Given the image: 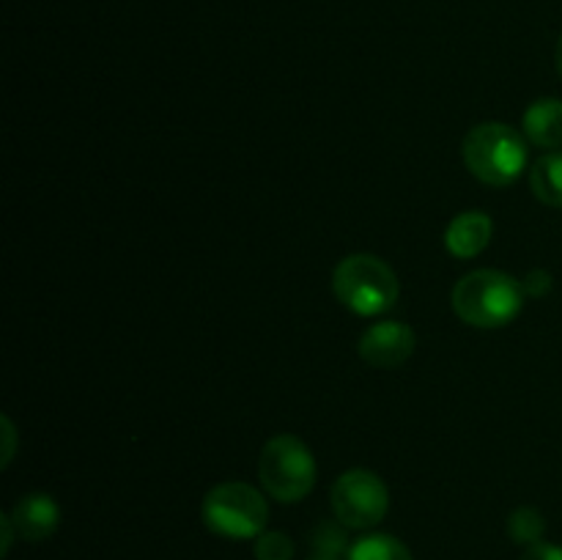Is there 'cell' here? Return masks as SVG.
I'll list each match as a JSON object with an SVG mask.
<instances>
[{"instance_id":"obj_1","label":"cell","mask_w":562,"mask_h":560,"mask_svg":"<svg viewBox=\"0 0 562 560\" xmlns=\"http://www.w3.org/2000/svg\"><path fill=\"white\" fill-rule=\"evenodd\" d=\"M525 285L503 269H475L467 272L450 291L453 313L477 329L508 327L525 307Z\"/></svg>"},{"instance_id":"obj_2","label":"cell","mask_w":562,"mask_h":560,"mask_svg":"<svg viewBox=\"0 0 562 560\" xmlns=\"http://www.w3.org/2000/svg\"><path fill=\"white\" fill-rule=\"evenodd\" d=\"M461 159L477 181L488 187H508L527 170L530 148L525 132L503 121H483L464 135Z\"/></svg>"},{"instance_id":"obj_3","label":"cell","mask_w":562,"mask_h":560,"mask_svg":"<svg viewBox=\"0 0 562 560\" xmlns=\"http://www.w3.org/2000/svg\"><path fill=\"white\" fill-rule=\"evenodd\" d=\"M333 291L346 311L357 316H379L401 296L395 269L373 253H351L333 272Z\"/></svg>"},{"instance_id":"obj_4","label":"cell","mask_w":562,"mask_h":560,"mask_svg":"<svg viewBox=\"0 0 562 560\" xmlns=\"http://www.w3.org/2000/svg\"><path fill=\"white\" fill-rule=\"evenodd\" d=\"M313 450L294 434H274L258 456V481L278 503H300L316 486Z\"/></svg>"},{"instance_id":"obj_5","label":"cell","mask_w":562,"mask_h":560,"mask_svg":"<svg viewBox=\"0 0 562 560\" xmlns=\"http://www.w3.org/2000/svg\"><path fill=\"white\" fill-rule=\"evenodd\" d=\"M201 516L203 525L214 536L234 538V541H245V538L256 541L267 530L269 505L263 494L250 483L225 481L209 489L201 503Z\"/></svg>"},{"instance_id":"obj_6","label":"cell","mask_w":562,"mask_h":560,"mask_svg":"<svg viewBox=\"0 0 562 560\" xmlns=\"http://www.w3.org/2000/svg\"><path fill=\"white\" fill-rule=\"evenodd\" d=\"M335 519L349 530H371L387 516L390 508V489L376 472L346 470L344 475L335 478L333 492H329Z\"/></svg>"},{"instance_id":"obj_7","label":"cell","mask_w":562,"mask_h":560,"mask_svg":"<svg viewBox=\"0 0 562 560\" xmlns=\"http://www.w3.org/2000/svg\"><path fill=\"white\" fill-rule=\"evenodd\" d=\"M415 329L406 322H376L362 333L357 351H360L362 360L373 368H401L412 355H415Z\"/></svg>"},{"instance_id":"obj_8","label":"cell","mask_w":562,"mask_h":560,"mask_svg":"<svg viewBox=\"0 0 562 560\" xmlns=\"http://www.w3.org/2000/svg\"><path fill=\"white\" fill-rule=\"evenodd\" d=\"M11 525H14L16 536L25 538V541L36 544L44 538L53 536L60 525V508L49 494L44 492H31L25 497H20L11 508Z\"/></svg>"},{"instance_id":"obj_9","label":"cell","mask_w":562,"mask_h":560,"mask_svg":"<svg viewBox=\"0 0 562 560\" xmlns=\"http://www.w3.org/2000/svg\"><path fill=\"white\" fill-rule=\"evenodd\" d=\"M494 236V223L486 212L481 209H470V212H461L450 220L448 231H445V247L453 258H475L481 256L488 247Z\"/></svg>"},{"instance_id":"obj_10","label":"cell","mask_w":562,"mask_h":560,"mask_svg":"<svg viewBox=\"0 0 562 560\" xmlns=\"http://www.w3.org/2000/svg\"><path fill=\"white\" fill-rule=\"evenodd\" d=\"M521 130L532 146L547 148V152L562 148V99H536L521 115Z\"/></svg>"},{"instance_id":"obj_11","label":"cell","mask_w":562,"mask_h":560,"mask_svg":"<svg viewBox=\"0 0 562 560\" xmlns=\"http://www.w3.org/2000/svg\"><path fill=\"white\" fill-rule=\"evenodd\" d=\"M530 190L541 203L562 209V152H547L530 168Z\"/></svg>"},{"instance_id":"obj_12","label":"cell","mask_w":562,"mask_h":560,"mask_svg":"<svg viewBox=\"0 0 562 560\" xmlns=\"http://www.w3.org/2000/svg\"><path fill=\"white\" fill-rule=\"evenodd\" d=\"M346 560H415L409 547L401 538L387 536V533H368L357 538L349 549Z\"/></svg>"},{"instance_id":"obj_13","label":"cell","mask_w":562,"mask_h":560,"mask_svg":"<svg viewBox=\"0 0 562 560\" xmlns=\"http://www.w3.org/2000/svg\"><path fill=\"white\" fill-rule=\"evenodd\" d=\"M349 527L335 522H322L311 536V555L305 560H346L349 558Z\"/></svg>"},{"instance_id":"obj_14","label":"cell","mask_w":562,"mask_h":560,"mask_svg":"<svg viewBox=\"0 0 562 560\" xmlns=\"http://www.w3.org/2000/svg\"><path fill=\"white\" fill-rule=\"evenodd\" d=\"M543 533H547V519L538 508L532 505H519L514 514L508 516V536L514 538L521 547H532V544L543 541Z\"/></svg>"},{"instance_id":"obj_15","label":"cell","mask_w":562,"mask_h":560,"mask_svg":"<svg viewBox=\"0 0 562 560\" xmlns=\"http://www.w3.org/2000/svg\"><path fill=\"white\" fill-rule=\"evenodd\" d=\"M252 552H256V560H294L296 547L294 541H291V536H285V533L263 530L261 536L256 538Z\"/></svg>"},{"instance_id":"obj_16","label":"cell","mask_w":562,"mask_h":560,"mask_svg":"<svg viewBox=\"0 0 562 560\" xmlns=\"http://www.w3.org/2000/svg\"><path fill=\"white\" fill-rule=\"evenodd\" d=\"M521 285H525V294L532 296V300H541V296H547L549 291H552V272H547V269H530L527 272V278L521 280Z\"/></svg>"},{"instance_id":"obj_17","label":"cell","mask_w":562,"mask_h":560,"mask_svg":"<svg viewBox=\"0 0 562 560\" xmlns=\"http://www.w3.org/2000/svg\"><path fill=\"white\" fill-rule=\"evenodd\" d=\"M521 560H562V547L549 541H538L532 547L525 549Z\"/></svg>"},{"instance_id":"obj_18","label":"cell","mask_w":562,"mask_h":560,"mask_svg":"<svg viewBox=\"0 0 562 560\" xmlns=\"http://www.w3.org/2000/svg\"><path fill=\"white\" fill-rule=\"evenodd\" d=\"M3 428H5V450H3V461H0V464L9 467V461L14 459V443H16V437H14V426H11V421H9V417H5V415H3Z\"/></svg>"},{"instance_id":"obj_19","label":"cell","mask_w":562,"mask_h":560,"mask_svg":"<svg viewBox=\"0 0 562 560\" xmlns=\"http://www.w3.org/2000/svg\"><path fill=\"white\" fill-rule=\"evenodd\" d=\"M0 527H3V555H9L11 541H14V536H16V530H14V525H11V516L9 514L0 516Z\"/></svg>"},{"instance_id":"obj_20","label":"cell","mask_w":562,"mask_h":560,"mask_svg":"<svg viewBox=\"0 0 562 560\" xmlns=\"http://www.w3.org/2000/svg\"><path fill=\"white\" fill-rule=\"evenodd\" d=\"M554 64H558V75L562 77V36L558 38V49H554Z\"/></svg>"}]
</instances>
